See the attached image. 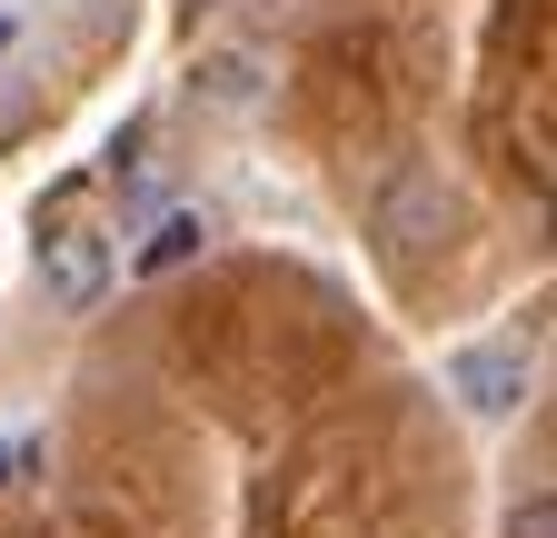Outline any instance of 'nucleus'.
Wrapping results in <instances>:
<instances>
[{"mask_svg":"<svg viewBox=\"0 0 557 538\" xmlns=\"http://www.w3.org/2000/svg\"><path fill=\"white\" fill-rule=\"evenodd\" d=\"M30 269H40V299H50V309L90 319V309L110 299V280H120V249H110V230H90V220H50V230L30 240Z\"/></svg>","mask_w":557,"mask_h":538,"instance_id":"f257e3e1","label":"nucleus"},{"mask_svg":"<svg viewBox=\"0 0 557 538\" xmlns=\"http://www.w3.org/2000/svg\"><path fill=\"white\" fill-rule=\"evenodd\" d=\"M438 240H448V189H438V170H398L379 189V249H388V269H418Z\"/></svg>","mask_w":557,"mask_h":538,"instance_id":"f03ea898","label":"nucleus"},{"mask_svg":"<svg viewBox=\"0 0 557 538\" xmlns=\"http://www.w3.org/2000/svg\"><path fill=\"white\" fill-rule=\"evenodd\" d=\"M448 389H458L468 419H518V409H528V359H518V340L448 350Z\"/></svg>","mask_w":557,"mask_h":538,"instance_id":"7ed1b4c3","label":"nucleus"},{"mask_svg":"<svg viewBox=\"0 0 557 538\" xmlns=\"http://www.w3.org/2000/svg\"><path fill=\"white\" fill-rule=\"evenodd\" d=\"M199 249H209V220H199V210H160L150 240L129 249V269H139V280H170V269H189Z\"/></svg>","mask_w":557,"mask_h":538,"instance_id":"20e7f679","label":"nucleus"},{"mask_svg":"<svg viewBox=\"0 0 557 538\" xmlns=\"http://www.w3.org/2000/svg\"><path fill=\"white\" fill-rule=\"evenodd\" d=\"M508 538H557V499H547V489H528V499L508 509Z\"/></svg>","mask_w":557,"mask_h":538,"instance_id":"39448f33","label":"nucleus"},{"mask_svg":"<svg viewBox=\"0 0 557 538\" xmlns=\"http://www.w3.org/2000/svg\"><path fill=\"white\" fill-rule=\"evenodd\" d=\"M11 479H21V449H11V439H0V489H11Z\"/></svg>","mask_w":557,"mask_h":538,"instance_id":"423d86ee","label":"nucleus"},{"mask_svg":"<svg viewBox=\"0 0 557 538\" xmlns=\"http://www.w3.org/2000/svg\"><path fill=\"white\" fill-rule=\"evenodd\" d=\"M0 50H11V21H0Z\"/></svg>","mask_w":557,"mask_h":538,"instance_id":"0eeeda50","label":"nucleus"}]
</instances>
